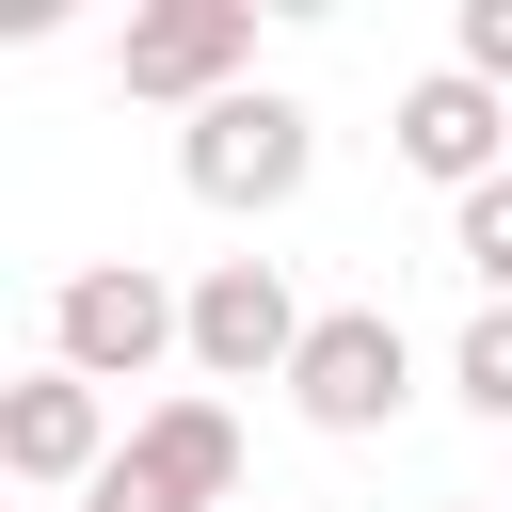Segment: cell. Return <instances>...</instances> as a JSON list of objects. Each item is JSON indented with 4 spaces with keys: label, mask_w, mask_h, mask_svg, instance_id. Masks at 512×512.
Returning <instances> with one entry per match:
<instances>
[{
    "label": "cell",
    "mask_w": 512,
    "mask_h": 512,
    "mask_svg": "<svg viewBox=\"0 0 512 512\" xmlns=\"http://www.w3.org/2000/svg\"><path fill=\"white\" fill-rule=\"evenodd\" d=\"M304 336H320V320L288 304L272 256H208V272H192V368H208V400H224V384H288Z\"/></svg>",
    "instance_id": "obj_5"
},
{
    "label": "cell",
    "mask_w": 512,
    "mask_h": 512,
    "mask_svg": "<svg viewBox=\"0 0 512 512\" xmlns=\"http://www.w3.org/2000/svg\"><path fill=\"white\" fill-rule=\"evenodd\" d=\"M448 400H464V416H496V432H512V304H480V320H464V336H448Z\"/></svg>",
    "instance_id": "obj_8"
},
{
    "label": "cell",
    "mask_w": 512,
    "mask_h": 512,
    "mask_svg": "<svg viewBox=\"0 0 512 512\" xmlns=\"http://www.w3.org/2000/svg\"><path fill=\"white\" fill-rule=\"evenodd\" d=\"M384 144H400V176H432V192L464 208V192H496V176H512V96H496V80H464V64H432V80H400Z\"/></svg>",
    "instance_id": "obj_6"
},
{
    "label": "cell",
    "mask_w": 512,
    "mask_h": 512,
    "mask_svg": "<svg viewBox=\"0 0 512 512\" xmlns=\"http://www.w3.org/2000/svg\"><path fill=\"white\" fill-rule=\"evenodd\" d=\"M400 400H416V336L384 304H320V336L288 368V416L304 432H400Z\"/></svg>",
    "instance_id": "obj_4"
},
{
    "label": "cell",
    "mask_w": 512,
    "mask_h": 512,
    "mask_svg": "<svg viewBox=\"0 0 512 512\" xmlns=\"http://www.w3.org/2000/svg\"><path fill=\"white\" fill-rule=\"evenodd\" d=\"M160 352H192V288H160L144 256H96V272L48 288V368H80V384H144Z\"/></svg>",
    "instance_id": "obj_2"
},
{
    "label": "cell",
    "mask_w": 512,
    "mask_h": 512,
    "mask_svg": "<svg viewBox=\"0 0 512 512\" xmlns=\"http://www.w3.org/2000/svg\"><path fill=\"white\" fill-rule=\"evenodd\" d=\"M112 448H128V432H112V384H80V368L0 384V480H32V496H96Z\"/></svg>",
    "instance_id": "obj_7"
},
{
    "label": "cell",
    "mask_w": 512,
    "mask_h": 512,
    "mask_svg": "<svg viewBox=\"0 0 512 512\" xmlns=\"http://www.w3.org/2000/svg\"><path fill=\"white\" fill-rule=\"evenodd\" d=\"M432 512H480V496H432Z\"/></svg>",
    "instance_id": "obj_11"
},
{
    "label": "cell",
    "mask_w": 512,
    "mask_h": 512,
    "mask_svg": "<svg viewBox=\"0 0 512 512\" xmlns=\"http://www.w3.org/2000/svg\"><path fill=\"white\" fill-rule=\"evenodd\" d=\"M112 80L160 96V112H224V96L256 80V0H144V16L112 32Z\"/></svg>",
    "instance_id": "obj_3"
},
{
    "label": "cell",
    "mask_w": 512,
    "mask_h": 512,
    "mask_svg": "<svg viewBox=\"0 0 512 512\" xmlns=\"http://www.w3.org/2000/svg\"><path fill=\"white\" fill-rule=\"evenodd\" d=\"M176 176H192V208L272 224V208L320 176V112H304V96H272V80H240L224 112H192V128H176Z\"/></svg>",
    "instance_id": "obj_1"
},
{
    "label": "cell",
    "mask_w": 512,
    "mask_h": 512,
    "mask_svg": "<svg viewBox=\"0 0 512 512\" xmlns=\"http://www.w3.org/2000/svg\"><path fill=\"white\" fill-rule=\"evenodd\" d=\"M448 256H464V272H480V304H512V176H496V192H464V208H448Z\"/></svg>",
    "instance_id": "obj_9"
},
{
    "label": "cell",
    "mask_w": 512,
    "mask_h": 512,
    "mask_svg": "<svg viewBox=\"0 0 512 512\" xmlns=\"http://www.w3.org/2000/svg\"><path fill=\"white\" fill-rule=\"evenodd\" d=\"M448 64H464V80H496V96H512V0H464V32H448Z\"/></svg>",
    "instance_id": "obj_10"
}]
</instances>
